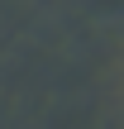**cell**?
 Wrapping results in <instances>:
<instances>
[]
</instances>
